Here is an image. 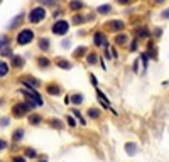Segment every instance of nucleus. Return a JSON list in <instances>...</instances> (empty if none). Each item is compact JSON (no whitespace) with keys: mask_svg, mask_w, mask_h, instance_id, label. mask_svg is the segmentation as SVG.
Returning a JSON list of instances; mask_svg holds the SVG:
<instances>
[{"mask_svg":"<svg viewBox=\"0 0 169 162\" xmlns=\"http://www.w3.org/2000/svg\"><path fill=\"white\" fill-rule=\"evenodd\" d=\"M24 64H26V61H24V58L22 56H14L12 54V68H15V69H22L24 68Z\"/></svg>","mask_w":169,"mask_h":162,"instance_id":"12","label":"nucleus"},{"mask_svg":"<svg viewBox=\"0 0 169 162\" xmlns=\"http://www.w3.org/2000/svg\"><path fill=\"white\" fill-rule=\"evenodd\" d=\"M113 41H115V44H117V46L125 47L127 44H129V36H127L125 32H118V34L115 36V39H113Z\"/></svg>","mask_w":169,"mask_h":162,"instance_id":"9","label":"nucleus"},{"mask_svg":"<svg viewBox=\"0 0 169 162\" xmlns=\"http://www.w3.org/2000/svg\"><path fill=\"white\" fill-rule=\"evenodd\" d=\"M73 113H74V117H76V118H78L79 122H81V125H86V120H84V117L81 115V113H79L78 108H73Z\"/></svg>","mask_w":169,"mask_h":162,"instance_id":"26","label":"nucleus"},{"mask_svg":"<svg viewBox=\"0 0 169 162\" xmlns=\"http://www.w3.org/2000/svg\"><path fill=\"white\" fill-rule=\"evenodd\" d=\"M22 139H24V128H17V130H14V133H12V140L14 142H21Z\"/></svg>","mask_w":169,"mask_h":162,"instance_id":"21","label":"nucleus"},{"mask_svg":"<svg viewBox=\"0 0 169 162\" xmlns=\"http://www.w3.org/2000/svg\"><path fill=\"white\" fill-rule=\"evenodd\" d=\"M107 27H108V29H110L112 32L118 34V32L125 31V22L120 21V19H112V21L107 22Z\"/></svg>","mask_w":169,"mask_h":162,"instance_id":"6","label":"nucleus"},{"mask_svg":"<svg viewBox=\"0 0 169 162\" xmlns=\"http://www.w3.org/2000/svg\"><path fill=\"white\" fill-rule=\"evenodd\" d=\"M41 122H42L41 115H37V113H31V115H29V123H31V125H39Z\"/></svg>","mask_w":169,"mask_h":162,"instance_id":"22","label":"nucleus"},{"mask_svg":"<svg viewBox=\"0 0 169 162\" xmlns=\"http://www.w3.org/2000/svg\"><path fill=\"white\" fill-rule=\"evenodd\" d=\"M19 81H21V84H24V88L37 89L39 86H41V81H39L37 78H34V76H22V78H19Z\"/></svg>","mask_w":169,"mask_h":162,"instance_id":"5","label":"nucleus"},{"mask_svg":"<svg viewBox=\"0 0 169 162\" xmlns=\"http://www.w3.org/2000/svg\"><path fill=\"white\" fill-rule=\"evenodd\" d=\"M24 154H26V157H31V159H36L37 157V152L34 150V149H31V147H27Z\"/></svg>","mask_w":169,"mask_h":162,"instance_id":"28","label":"nucleus"},{"mask_svg":"<svg viewBox=\"0 0 169 162\" xmlns=\"http://www.w3.org/2000/svg\"><path fill=\"white\" fill-rule=\"evenodd\" d=\"M46 93L51 95V96H58V95L63 93V88L58 83H48L46 84Z\"/></svg>","mask_w":169,"mask_h":162,"instance_id":"8","label":"nucleus"},{"mask_svg":"<svg viewBox=\"0 0 169 162\" xmlns=\"http://www.w3.org/2000/svg\"><path fill=\"white\" fill-rule=\"evenodd\" d=\"M53 15H54V19H58V17H61V15H63V10H61V9H58V10H54V14H53Z\"/></svg>","mask_w":169,"mask_h":162,"instance_id":"38","label":"nucleus"},{"mask_svg":"<svg viewBox=\"0 0 169 162\" xmlns=\"http://www.w3.org/2000/svg\"><path fill=\"white\" fill-rule=\"evenodd\" d=\"M156 5H162V4H166V0H152Z\"/></svg>","mask_w":169,"mask_h":162,"instance_id":"42","label":"nucleus"},{"mask_svg":"<svg viewBox=\"0 0 169 162\" xmlns=\"http://www.w3.org/2000/svg\"><path fill=\"white\" fill-rule=\"evenodd\" d=\"M9 122H10V118H9V117L0 118V127H7V125H9Z\"/></svg>","mask_w":169,"mask_h":162,"instance_id":"31","label":"nucleus"},{"mask_svg":"<svg viewBox=\"0 0 169 162\" xmlns=\"http://www.w3.org/2000/svg\"><path fill=\"white\" fill-rule=\"evenodd\" d=\"M0 54H2V58H5V56H10L12 58V49L9 46H4L2 49H0Z\"/></svg>","mask_w":169,"mask_h":162,"instance_id":"27","label":"nucleus"},{"mask_svg":"<svg viewBox=\"0 0 169 162\" xmlns=\"http://www.w3.org/2000/svg\"><path fill=\"white\" fill-rule=\"evenodd\" d=\"M140 61L144 63V69H145L147 68V61H149V54L147 52H142V54H140Z\"/></svg>","mask_w":169,"mask_h":162,"instance_id":"30","label":"nucleus"},{"mask_svg":"<svg viewBox=\"0 0 169 162\" xmlns=\"http://www.w3.org/2000/svg\"><path fill=\"white\" fill-rule=\"evenodd\" d=\"M56 66L58 68H61V69H64V71H68V69H71L73 68V64H71V61H68L66 58H56Z\"/></svg>","mask_w":169,"mask_h":162,"instance_id":"10","label":"nucleus"},{"mask_svg":"<svg viewBox=\"0 0 169 162\" xmlns=\"http://www.w3.org/2000/svg\"><path fill=\"white\" fill-rule=\"evenodd\" d=\"M130 51H137V39L130 42Z\"/></svg>","mask_w":169,"mask_h":162,"instance_id":"37","label":"nucleus"},{"mask_svg":"<svg viewBox=\"0 0 169 162\" xmlns=\"http://www.w3.org/2000/svg\"><path fill=\"white\" fill-rule=\"evenodd\" d=\"M137 69H139V59H135V61H134V71L137 73Z\"/></svg>","mask_w":169,"mask_h":162,"instance_id":"41","label":"nucleus"},{"mask_svg":"<svg viewBox=\"0 0 169 162\" xmlns=\"http://www.w3.org/2000/svg\"><path fill=\"white\" fill-rule=\"evenodd\" d=\"M134 0H117V4H120V5H130Z\"/></svg>","mask_w":169,"mask_h":162,"instance_id":"33","label":"nucleus"},{"mask_svg":"<svg viewBox=\"0 0 169 162\" xmlns=\"http://www.w3.org/2000/svg\"><path fill=\"white\" fill-rule=\"evenodd\" d=\"M69 44H71V42H69V39H66V41L63 42V47H69Z\"/></svg>","mask_w":169,"mask_h":162,"instance_id":"44","label":"nucleus"},{"mask_svg":"<svg viewBox=\"0 0 169 162\" xmlns=\"http://www.w3.org/2000/svg\"><path fill=\"white\" fill-rule=\"evenodd\" d=\"M9 73H10V66H9V63L4 61V59H0V78H5Z\"/></svg>","mask_w":169,"mask_h":162,"instance_id":"15","label":"nucleus"},{"mask_svg":"<svg viewBox=\"0 0 169 162\" xmlns=\"http://www.w3.org/2000/svg\"><path fill=\"white\" fill-rule=\"evenodd\" d=\"M37 47H39L41 51L48 52L49 49H51V41H49L48 37H41V39L37 41Z\"/></svg>","mask_w":169,"mask_h":162,"instance_id":"11","label":"nucleus"},{"mask_svg":"<svg viewBox=\"0 0 169 162\" xmlns=\"http://www.w3.org/2000/svg\"><path fill=\"white\" fill-rule=\"evenodd\" d=\"M84 9V4L81 2V0H71L69 2V10L71 12H79Z\"/></svg>","mask_w":169,"mask_h":162,"instance_id":"13","label":"nucleus"},{"mask_svg":"<svg viewBox=\"0 0 169 162\" xmlns=\"http://www.w3.org/2000/svg\"><path fill=\"white\" fill-rule=\"evenodd\" d=\"M90 81H91V84H93V86H98V81H96V76H95V74H90Z\"/></svg>","mask_w":169,"mask_h":162,"instance_id":"34","label":"nucleus"},{"mask_svg":"<svg viewBox=\"0 0 169 162\" xmlns=\"http://www.w3.org/2000/svg\"><path fill=\"white\" fill-rule=\"evenodd\" d=\"M112 4H105V5H100L98 9H96V12L100 14V15H108V14H112Z\"/></svg>","mask_w":169,"mask_h":162,"instance_id":"17","label":"nucleus"},{"mask_svg":"<svg viewBox=\"0 0 169 162\" xmlns=\"http://www.w3.org/2000/svg\"><path fill=\"white\" fill-rule=\"evenodd\" d=\"M22 17H24V14H19V15H17L15 19H14V21L10 22V26H9V27H10V29H14V27H15V26H21V22H22Z\"/></svg>","mask_w":169,"mask_h":162,"instance_id":"24","label":"nucleus"},{"mask_svg":"<svg viewBox=\"0 0 169 162\" xmlns=\"http://www.w3.org/2000/svg\"><path fill=\"white\" fill-rule=\"evenodd\" d=\"M51 32L54 36H66L69 32V22L64 19H56V22L51 27Z\"/></svg>","mask_w":169,"mask_h":162,"instance_id":"4","label":"nucleus"},{"mask_svg":"<svg viewBox=\"0 0 169 162\" xmlns=\"http://www.w3.org/2000/svg\"><path fill=\"white\" fill-rule=\"evenodd\" d=\"M39 162H48V159H46V157H44V159H41V161Z\"/></svg>","mask_w":169,"mask_h":162,"instance_id":"45","label":"nucleus"},{"mask_svg":"<svg viewBox=\"0 0 169 162\" xmlns=\"http://www.w3.org/2000/svg\"><path fill=\"white\" fill-rule=\"evenodd\" d=\"M34 106H36V103H34L32 100L27 98L26 101H19V103H15L12 106V115L15 117V118H22V117H26Z\"/></svg>","mask_w":169,"mask_h":162,"instance_id":"1","label":"nucleus"},{"mask_svg":"<svg viewBox=\"0 0 169 162\" xmlns=\"http://www.w3.org/2000/svg\"><path fill=\"white\" fill-rule=\"evenodd\" d=\"M51 123H53V127H58V128H61V127H63L59 120H51Z\"/></svg>","mask_w":169,"mask_h":162,"instance_id":"39","label":"nucleus"},{"mask_svg":"<svg viewBox=\"0 0 169 162\" xmlns=\"http://www.w3.org/2000/svg\"><path fill=\"white\" fill-rule=\"evenodd\" d=\"M66 122H68V125H69V127H76V122H74V118H73L71 115L66 117Z\"/></svg>","mask_w":169,"mask_h":162,"instance_id":"32","label":"nucleus"},{"mask_svg":"<svg viewBox=\"0 0 169 162\" xmlns=\"http://www.w3.org/2000/svg\"><path fill=\"white\" fill-rule=\"evenodd\" d=\"M7 140H4V139H0V150H4V149H7Z\"/></svg>","mask_w":169,"mask_h":162,"instance_id":"35","label":"nucleus"},{"mask_svg":"<svg viewBox=\"0 0 169 162\" xmlns=\"http://www.w3.org/2000/svg\"><path fill=\"white\" fill-rule=\"evenodd\" d=\"M86 22V17L81 15V14H74L73 17H71V24L73 26H79V24H84Z\"/></svg>","mask_w":169,"mask_h":162,"instance_id":"19","label":"nucleus"},{"mask_svg":"<svg viewBox=\"0 0 169 162\" xmlns=\"http://www.w3.org/2000/svg\"><path fill=\"white\" fill-rule=\"evenodd\" d=\"M135 149H137L135 144H125V150H127L129 155H134V154H135Z\"/></svg>","mask_w":169,"mask_h":162,"instance_id":"25","label":"nucleus"},{"mask_svg":"<svg viewBox=\"0 0 169 162\" xmlns=\"http://www.w3.org/2000/svg\"><path fill=\"white\" fill-rule=\"evenodd\" d=\"M161 19H169V9H166V10L161 12Z\"/></svg>","mask_w":169,"mask_h":162,"instance_id":"36","label":"nucleus"},{"mask_svg":"<svg viewBox=\"0 0 169 162\" xmlns=\"http://www.w3.org/2000/svg\"><path fill=\"white\" fill-rule=\"evenodd\" d=\"M46 17H48V10L41 5L32 7L31 10L27 12V21L31 24H41L42 21H46Z\"/></svg>","mask_w":169,"mask_h":162,"instance_id":"2","label":"nucleus"},{"mask_svg":"<svg viewBox=\"0 0 169 162\" xmlns=\"http://www.w3.org/2000/svg\"><path fill=\"white\" fill-rule=\"evenodd\" d=\"M12 161H14V162H26V159H24V157H21V155H19V157H14Z\"/></svg>","mask_w":169,"mask_h":162,"instance_id":"40","label":"nucleus"},{"mask_svg":"<svg viewBox=\"0 0 169 162\" xmlns=\"http://www.w3.org/2000/svg\"><path fill=\"white\" fill-rule=\"evenodd\" d=\"M34 39H36V32L32 31L31 27H24V29L19 31V34L15 37V42H17V46H27Z\"/></svg>","mask_w":169,"mask_h":162,"instance_id":"3","label":"nucleus"},{"mask_svg":"<svg viewBox=\"0 0 169 162\" xmlns=\"http://www.w3.org/2000/svg\"><path fill=\"white\" fill-rule=\"evenodd\" d=\"M0 2H2V0H0Z\"/></svg>","mask_w":169,"mask_h":162,"instance_id":"47","label":"nucleus"},{"mask_svg":"<svg viewBox=\"0 0 169 162\" xmlns=\"http://www.w3.org/2000/svg\"><path fill=\"white\" fill-rule=\"evenodd\" d=\"M151 36V32H149V29H145V27H140V29H137V37H140V39H145V37Z\"/></svg>","mask_w":169,"mask_h":162,"instance_id":"23","label":"nucleus"},{"mask_svg":"<svg viewBox=\"0 0 169 162\" xmlns=\"http://www.w3.org/2000/svg\"><path fill=\"white\" fill-rule=\"evenodd\" d=\"M93 44H95L96 47H108V39H107L105 32L96 31L95 34H93Z\"/></svg>","mask_w":169,"mask_h":162,"instance_id":"7","label":"nucleus"},{"mask_svg":"<svg viewBox=\"0 0 169 162\" xmlns=\"http://www.w3.org/2000/svg\"><path fill=\"white\" fill-rule=\"evenodd\" d=\"M0 49H2V46H0Z\"/></svg>","mask_w":169,"mask_h":162,"instance_id":"46","label":"nucleus"},{"mask_svg":"<svg viewBox=\"0 0 169 162\" xmlns=\"http://www.w3.org/2000/svg\"><path fill=\"white\" fill-rule=\"evenodd\" d=\"M98 61H100V56H96L95 52H90V54L86 56V63L90 64V66H95V64H98Z\"/></svg>","mask_w":169,"mask_h":162,"instance_id":"20","label":"nucleus"},{"mask_svg":"<svg viewBox=\"0 0 169 162\" xmlns=\"http://www.w3.org/2000/svg\"><path fill=\"white\" fill-rule=\"evenodd\" d=\"M88 117L96 120V118L100 117V110H96V108H90V110H88Z\"/></svg>","mask_w":169,"mask_h":162,"instance_id":"29","label":"nucleus"},{"mask_svg":"<svg viewBox=\"0 0 169 162\" xmlns=\"http://www.w3.org/2000/svg\"><path fill=\"white\" fill-rule=\"evenodd\" d=\"M39 2H44V4H46V5H48V4H54V2H56V0H39Z\"/></svg>","mask_w":169,"mask_h":162,"instance_id":"43","label":"nucleus"},{"mask_svg":"<svg viewBox=\"0 0 169 162\" xmlns=\"http://www.w3.org/2000/svg\"><path fill=\"white\" fill-rule=\"evenodd\" d=\"M86 52H88V49L84 46H79V47H76L73 51V58H76V59H83L84 56H86Z\"/></svg>","mask_w":169,"mask_h":162,"instance_id":"16","label":"nucleus"},{"mask_svg":"<svg viewBox=\"0 0 169 162\" xmlns=\"http://www.w3.org/2000/svg\"><path fill=\"white\" fill-rule=\"evenodd\" d=\"M36 61H37V66H39V68H49V66H51V59H49L48 56H37Z\"/></svg>","mask_w":169,"mask_h":162,"instance_id":"14","label":"nucleus"},{"mask_svg":"<svg viewBox=\"0 0 169 162\" xmlns=\"http://www.w3.org/2000/svg\"><path fill=\"white\" fill-rule=\"evenodd\" d=\"M69 101L74 103V105H81L84 101V98H83L81 93H73V95H69Z\"/></svg>","mask_w":169,"mask_h":162,"instance_id":"18","label":"nucleus"}]
</instances>
